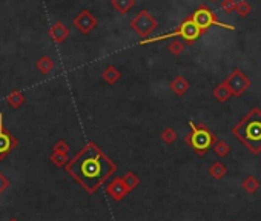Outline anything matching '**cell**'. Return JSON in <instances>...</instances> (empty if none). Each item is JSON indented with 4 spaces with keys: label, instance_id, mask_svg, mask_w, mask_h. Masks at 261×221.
Listing matches in <instances>:
<instances>
[{
    "label": "cell",
    "instance_id": "cell-1",
    "mask_svg": "<svg viewBox=\"0 0 261 221\" xmlns=\"http://www.w3.org/2000/svg\"><path fill=\"white\" fill-rule=\"evenodd\" d=\"M65 169L88 193H95L115 174L117 164L97 145L89 142L70 160Z\"/></svg>",
    "mask_w": 261,
    "mask_h": 221
},
{
    "label": "cell",
    "instance_id": "cell-2",
    "mask_svg": "<svg viewBox=\"0 0 261 221\" xmlns=\"http://www.w3.org/2000/svg\"><path fill=\"white\" fill-rule=\"evenodd\" d=\"M232 134L249 149L252 154L261 152V110L254 108L247 115H244L235 126L232 128Z\"/></svg>",
    "mask_w": 261,
    "mask_h": 221
},
{
    "label": "cell",
    "instance_id": "cell-3",
    "mask_svg": "<svg viewBox=\"0 0 261 221\" xmlns=\"http://www.w3.org/2000/svg\"><path fill=\"white\" fill-rule=\"evenodd\" d=\"M185 143H187L195 154L203 157L206 152L217 143V137L208 126L203 123L190 121V132L185 137Z\"/></svg>",
    "mask_w": 261,
    "mask_h": 221
},
{
    "label": "cell",
    "instance_id": "cell-4",
    "mask_svg": "<svg viewBox=\"0 0 261 221\" xmlns=\"http://www.w3.org/2000/svg\"><path fill=\"white\" fill-rule=\"evenodd\" d=\"M131 28L134 30V33H137V36L142 37L143 40H146L158 28V22L149 11H140L132 19Z\"/></svg>",
    "mask_w": 261,
    "mask_h": 221
},
{
    "label": "cell",
    "instance_id": "cell-5",
    "mask_svg": "<svg viewBox=\"0 0 261 221\" xmlns=\"http://www.w3.org/2000/svg\"><path fill=\"white\" fill-rule=\"evenodd\" d=\"M190 19L194 20V23L200 28V30L204 33L206 30H209L211 26H220V28H227V30H233V26H227L224 23L220 22L215 16L214 12L206 6V5H201L198 9H195L192 12Z\"/></svg>",
    "mask_w": 261,
    "mask_h": 221
},
{
    "label": "cell",
    "instance_id": "cell-6",
    "mask_svg": "<svg viewBox=\"0 0 261 221\" xmlns=\"http://www.w3.org/2000/svg\"><path fill=\"white\" fill-rule=\"evenodd\" d=\"M17 147V138L3 128V115L0 114V161L5 160Z\"/></svg>",
    "mask_w": 261,
    "mask_h": 221
},
{
    "label": "cell",
    "instance_id": "cell-7",
    "mask_svg": "<svg viewBox=\"0 0 261 221\" xmlns=\"http://www.w3.org/2000/svg\"><path fill=\"white\" fill-rule=\"evenodd\" d=\"M226 85L230 88L233 95H241L247 88L252 85V81L247 78L240 69H233V71L229 74V77L224 80Z\"/></svg>",
    "mask_w": 261,
    "mask_h": 221
},
{
    "label": "cell",
    "instance_id": "cell-8",
    "mask_svg": "<svg viewBox=\"0 0 261 221\" xmlns=\"http://www.w3.org/2000/svg\"><path fill=\"white\" fill-rule=\"evenodd\" d=\"M105 190L114 201H121L129 193V189L126 187L125 182H123V178H120V177L112 178L111 182L106 184Z\"/></svg>",
    "mask_w": 261,
    "mask_h": 221
},
{
    "label": "cell",
    "instance_id": "cell-9",
    "mask_svg": "<svg viewBox=\"0 0 261 221\" xmlns=\"http://www.w3.org/2000/svg\"><path fill=\"white\" fill-rule=\"evenodd\" d=\"M74 25L77 30L81 34H89L95 26H97V19H95L89 11H81L78 12L75 19H74Z\"/></svg>",
    "mask_w": 261,
    "mask_h": 221
},
{
    "label": "cell",
    "instance_id": "cell-10",
    "mask_svg": "<svg viewBox=\"0 0 261 221\" xmlns=\"http://www.w3.org/2000/svg\"><path fill=\"white\" fill-rule=\"evenodd\" d=\"M48 36L52 38L54 43H63V41L70 37V30L62 23V22H57V23H54L51 28H49V31H48Z\"/></svg>",
    "mask_w": 261,
    "mask_h": 221
},
{
    "label": "cell",
    "instance_id": "cell-11",
    "mask_svg": "<svg viewBox=\"0 0 261 221\" xmlns=\"http://www.w3.org/2000/svg\"><path fill=\"white\" fill-rule=\"evenodd\" d=\"M169 88H171V91H172L174 94H177L178 97H182V95H185V94L189 91L190 83H189V80H186L183 75H177V77L171 81Z\"/></svg>",
    "mask_w": 261,
    "mask_h": 221
},
{
    "label": "cell",
    "instance_id": "cell-12",
    "mask_svg": "<svg viewBox=\"0 0 261 221\" xmlns=\"http://www.w3.org/2000/svg\"><path fill=\"white\" fill-rule=\"evenodd\" d=\"M212 95H214V99H217V102L224 103V102H227V100L230 99V97H232L233 94H232L230 88H229V86L226 85V83L223 81V83H220L218 86L214 88Z\"/></svg>",
    "mask_w": 261,
    "mask_h": 221
},
{
    "label": "cell",
    "instance_id": "cell-13",
    "mask_svg": "<svg viewBox=\"0 0 261 221\" xmlns=\"http://www.w3.org/2000/svg\"><path fill=\"white\" fill-rule=\"evenodd\" d=\"M102 77H103V80L108 83V85H115V83L120 80V77H121V74H120V71L115 68V66H108L105 71H103V74H102Z\"/></svg>",
    "mask_w": 261,
    "mask_h": 221
},
{
    "label": "cell",
    "instance_id": "cell-14",
    "mask_svg": "<svg viewBox=\"0 0 261 221\" xmlns=\"http://www.w3.org/2000/svg\"><path fill=\"white\" fill-rule=\"evenodd\" d=\"M209 175L214 177L215 180H222L226 174H227V168L222 163V161H214L211 166H209Z\"/></svg>",
    "mask_w": 261,
    "mask_h": 221
},
{
    "label": "cell",
    "instance_id": "cell-15",
    "mask_svg": "<svg viewBox=\"0 0 261 221\" xmlns=\"http://www.w3.org/2000/svg\"><path fill=\"white\" fill-rule=\"evenodd\" d=\"M6 103H8L11 108H14V109L20 108V106L25 103V95H23V92H20V91H12V92L6 97Z\"/></svg>",
    "mask_w": 261,
    "mask_h": 221
},
{
    "label": "cell",
    "instance_id": "cell-16",
    "mask_svg": "<svg viewBox=\"0 0 261 221\" xmlns=\"http://www.w3.org/2000/svg\"><path fill=\"white\" fill-rule=\"evenodd\" d=\"M241 187L247 192V193H255L260 187V182L254 177V175H247L243 183H241Z\"/></svg>",
    "mask_w": 261,
    "mask_h": 221
},
{
    "label": "cell",
    "instance_id": "cell-17",
    "mask_svg": "<svg viewBox=\"0 0 261 221\" xmlns=\"http://www.w3.org/2000/svg\"><path fill=\"white\" fill-rule=\"evenodd\" d=\"M135 5V0H111V6L115 8L120 14H126Z\"/></svg>",
    "mask_w": 261,
    "mask_h": 221
},
{
    "label": "cell",
    "instance_id": "cell-18",
    "mask_svg": "<svg viewBox=\"0 0 261 221\" xmlns=\"http://www.w3.org/2000/svg\"><path fill=\"white\" fill-rule=\"evenodd\" d=\"M36 66H37V69L42 74H49L54 69V66H56V63H54V60L51 57H46V55H45V57H42L36 63Z\"/></svg>",
    "mask_w": 261,
    "mask_h": 221
},
{
    "label": "cell",
    "instance_id": "cell-19",
    "mask_svg": "<svg viewBox=\"0 0 261 221\" xmlns=\"http://www.w3.org/2000/svg\"><path fill=\"white\" fill-rule=\"evenodd\" d=\"M49 160L52 164H56L57 168H63V166L70 163V157H68V154H62V152H52Z\"/></svg>",
    "mask_w": 261,
    "mask_h": 221
},
{
    "label": "cell",
    "instance_id": "cell-20",
    "mask_svg": "<svg viewBox=\"0 0 261 221\" xmlns=\"http://www.w3.org/2000/svg\"><path fill=\"white\" fill-rule=\"evenodd\" d=\"M177 137H178L177 131H175L174 128H171V126L164 128V129L161 131V134H160V138H161V140L166 143V145H172V143L177 140Z\"/></svg>",
    "mask_w": 261,
    "mask_h": 221
},
{
    "label": "cell",
    "instance_id": "cell-21",
    "mask_svg": "<svg viewBox=\"0 0 261 221\" xmlns=\"http://www.w3.org/2000/svg\"><path fill=\"white\" fill-rule=\"evenodd\" d=\"M214 152L218 155V157H222V158H224V157H227L229 155V152H230V146H229V143H226V142H223V140H220V142H217L215 145H214Z\"/></svg>",
    "mask_w": 261,
    "mask_h": 221
},
{
    "label": "cell",
    "instance_id": "cell-22",
    "mask_svg": "<svg viewBox=\"0 0 261 221\" xmlns=\"http://www.w3.org/2000/svg\"><path fill=\"white\" fill-rule=\"evenodd\" d=\"M123 182H125L126 187H128L129 192H131V190H134L137 186L140 184V178L137 177L134 172H128V174H125V177H123Z\"/></svg>",
    "mask_w": 261,
    "mask_h": 221
},
{
    "label": "cell",
    "instance_id": "cell-23",
    "mask_svg": "<svg viewBox=\"0 0 261 221\" xmlns=\"http://www.w3.org/2000/svg\"><path fill=\"white\" fill-rule=\"evenodd\" d=\"M252 11L251 5L246 2V0H240V2H237V8H235V12L238 14L240 17H246V16H249Z\"/></svg>",
    "mask_w": 261,
    "mask_h": 221
},
{
    "label": "cell",
    "instance_id": "cell-24",
    "mask_svg": "<svg viewBox=\"0 0 261 221\" xmlns=\"http://www.w3.org/2000/svg\"><path fill=\"white\" fill-rule=\"evenodd\" d=\"M168 49H169V52L172 55H180L185 51V43H183V41H180V40H172L169 43Z\"/></svg>",
    "mask_w": 261,
    "mask_h": 221
},
{
    "label": "cell",
    "instance_id": "cell-25",
    "mask_svg": "<svg viewBox=\"0 0 261 221\" xmlns=\"http://www.w3.org/2000/svg\"><path fill=\"white\" fill-rule=\"evenodd\" d=\"M220 8H222L224 12H232V11H235L237 8V2L235 0H222V3H220Z\"/></svg>",
    "mask_w": 261,
    "mask_h": 221
},
{
    "label": "cell",
    "instance_id": "cell-26",
    "mask_svg": "<svg viewBox=\"0 0 261 221\" xmlns=\"http://www.w3.org/2000/svg\"><path fill=\"white\" fill-rule=\"evenodd\" d=\"M52 152H62V154H68L70 152V145H68L66 142L60 140L57 142L56 145L52 146Z\"/></svg>",
    "mask_w": 261,
    "mask_h": 221
},
{
    "label": "cell",
    "instance_id": "cell-27",
    "mask_svg": "<svg viewBox=\"0 0 261 221\" xmlns=\"http://www.w3.org/2000/svg\"><path fill=\"white\" fill-rule=\"evenodd\" d=\"M9 184H11L9 178L5 177L2 172H0V195H2V193H5V190L9 187Z\"/></svg>",
    "mask_w": 261,
    "mask_h": 221
},
{
    "label": "cell",
    "instance_id": "cell-28",
    "mask_svg": "<svg viewBox=\"0 0 261 221\" xmlns=\"http://www.w3.org/2000/svg\"><path fill=\"white\" fill-rule=\"evenodd\" d=\"M8 221H17L16 218H11V220H8Z\"/></svg>",
    "mask_w": 261,
    "mask_h": 221
},
{
    "label": "cell",
    "instance_id": "cell-29",
    "mask_svg": "<svg viewBox=\"0 0 261 221\" xmlns=\"http://www.w3.org/2000/svg\"><path fill=\"white\" fill-rule=\"evenodd\" d=\"M211 2H218V0H211Z\"/></svg>",
    "mask_w": 261,
    "mask_h": 221
}]
</instances>
